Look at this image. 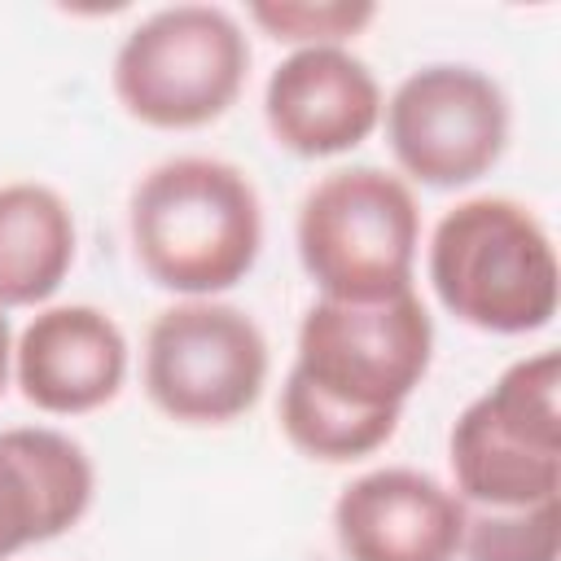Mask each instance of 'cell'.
Returning <instances> with one entry per match:
<instances>
[{
  "instance_id": "obj_1",
  "label": "cell",
  "mask_w": 561,
  "mask_h": 561,
  "mask_svg": "<svg viewBox=\"0 0 561 561\" xmlns=\"http://www.w3.org/2000/svg\"><path fill=\"white\" fill-rule=\"evenodd\" d=\"M140 272L180 298H215L250 276L263 250V206L250 175L224 158L180 153L140 175L127 206Z\"/></svg>"
},
{
  "instance_id": "obj_2",
  "label": "cell",
  "mask_w": 561,
  "mask_h": 561,
  "mask_svg": "<svg viewBox=\"0 0 561 561\" xmlns=\"http://www.w3.org/2000/svg\"><path fill=\"white\" fill-rule=\"evenodd\" d=\"M434 298L469 329L522 337L557 316L561 267L543 219L513 197H465L430 232Z\"/></svg>"
},
{
  "instance_id": "obj_3",
  "label": "cell",
  "mask_w": 561,
  "mask_h": 561,
  "mask_svg": "<svg viewBox=\"0 0 561 561\" xmlns=\"http://www.w3.org/2000/svg\"><path fill=\"white\" fill-rule=\"evenodd\" d=\"M294 245L320 298L381 302L412 289L421 210L403 175L368 162L337 167L307 188Z\"/></svg>"
},
{
  "instance_id": "obj_4",
  "label": "cell",
  "mask_w": 561,
  "mask_h": 561,
  "mask_svg": "<svg viewBox=\"0 0 561 561\" xmlns=\"http://www.w3.org/2000/svg\"><path fill=\"white\" fill-rule=\"evenodd\" d=\"M561 355L513 359L451 425V491L469 508H517L561 495Z\"/></svg>"
},
{
  "instance_id": "obj_5",
  "label": "cell",
  "mask_w": 561,
  "mask_h": 561,
  "mask_svg": "<svg viewBox=\"0 0 561 561\" xmlns=\"http://www.w3.org/2000/svg\"><path fill=\"white\" fill-rule=\"evenodd\" d=\"M250 39L219 4H167L140 18L114 53L118 105L158 131L215 123L245 83Z\"/></svg>"
},
{
  "instance_id": "obj_6",
  "label": "cell",
  "mask_w": 561,
  "mask_h": 561,
  "mask_svg": "<svg viewBox=\"0 0 561 561\" xmlns=\"http://www.w3.org/2000/svg\"><path fill=\"white\" fill-rule=\"evenodd\" d=\"M267 337L232 302L184 298L153 316L140 355L149 403L180 425H228L267 386Z\"/></svg>"
},
{
  "instance_id": "obj_7",
  "label": "cell",
  "mask_w": 561,
  "mask_h": 561,
  "mask_svg": "<svg viewBox=\"0 0 561 561\" xmlns=\"http://www.w3.org/2000/svg\"><path fill=\"white\" fill-rule=\"evenodd\" d=\"M434 359V320L416 289L381 302L316 298L298 324L294 373L359 412H399Z\"/></svg>"
},
{
  "instance_id": "obj_8",
  "label": "cell",
  "mask_w": 561,
  "mask_h": 561,
  "mask_svg": "<svg viewBox=\"0 0 561 561\" xmlns=\"http://www.w3.org/2000/svg\"><path fill=\"white\" fill-rule=\"evenodd\" d=\"M386 145L399 171L425 188H465L482 180L508 145L504 88L465 61H430L399 79L381 105Z\"/></svg>"
},
{
  "instance_id": "obj_9",
  "label": "cell",
  "mask_w": 561,
  "mask_h": 561,
  "mask_svg": "<svg viewBox=\"0 0 561 561\" xmlns=\"http://www.w3.org/2000/svg\"><path fill=\"white\" fill-rule=\"evenodd\" d=\"M381 88L351 48H294L263 83V123L294 158H337L381 123Z\"/></svg>"
},
{
  "instance_id": "obj_10",
  "label": "cell",
  "mask_w": 561,
  "mask_h": 561,
  "mask_svg": "<svg viewBox=\"0 0 561 561\" xmlns=\"http://www.w3.org/2000/svg\"><path fill=\"white\" fill-rule=\"evenodd\" d=\"M469 504L434 473L386 465L342 486L333 539L346 561H456Z\"/></svg>"
},
{
  "instance_id": "obj_11",
  "label": "cell",
  "mask_w": 561,
  "mask_h": 561,
  "mask_svg": "<svg viewBox=\"0 0 561 561\" xmlns=\"http://www.w3.org/2000/svg\"><path fill=\"white\" fill-rule=\"evenodd\" d=\"M127 381V337L92 302L39 307L13 337V386L48 416H83L118 399Z\"/></svg>"
},
{
  "instance_id": "obj_12",
  "label": "cell",
  "mask_w": 561,
  "mask_h": 561,
  "mask_svg": "<svg viewBox=\"0 0 561 561\" xmlns=\"http://www.w3.org/2000/svg\"><path fill=\"white\" fill-rule=\"evenodd\" d=\"M92 491L96 469L83 443L48 425L0 430V561L75 530Z\"/></svg>"
},
{
  "instance_id": "obj_13",
  "label": "cell",
  "mask_w": 561,
  "mask_h": 561,
  "mask_svg": "<svg viewBox=\"0 0 561 561\" xmlns=\"http://www.w3.org/2000/svg\"><path fill=\"white\" fill-rule=\"evenodd\" d=\"M75 215L35 180L0 184V311L44 307L75 267Z\"/></svg>"
},
{
  "instance_id": "obj_14",
  "label": "cell",
  "mask_w": 561,
  "mask_h": 561,
  "mask_svg": "<svg viewBox=\"0 0 561 561\" xmlns=\"http://www.w3.org/2000/svg\"><path fill=\"white\" fill-rule=\"evenodd\" d=\"M394 430H399V412L346 408V403L320 394L316 386H307L294 368L285 373V386H280V434L302 456L324 460V465L364 460L377 447H386L394 438Z\"/></svg>"
},
{
  "instance_id": "obj_15",
  "label": "cell",
  "mask_w": 561,
  "mask_h": 561,
  "mask_svg": "<svg viewBox=\"0 0 561 561\" xmlns=\"http://www.w3.org/2000/svg\"><path fill=\"white\" fill-rule=\"evenodd\" d=\"M561 557V495L517 508H469L460 561H557Z\"/></svg>"
},
{
  "instance_id": "obj_16",
  "label": "cell",
  "mask_w": 561,
  "mask_h": 561,
  "mask_svg": "<svg viewBox=\"0 0 561 561\" xmlns=\"http://www.w3.org/2000/svg\"><path fill=\"white\" fill-rule=\"evenodd\" d=\"M377 18V4L368 0H254L250 22H259L272 39L294 48H346L351 35H359Z\"/></svg>"
},
{
  "instance_id": "obj_17",
  "label": "cell",
  "mask_w": 561,
  "mask_h": 561,
  "mask_svg": "<svg viewBox=\"0 0 561 561\" xmlns=\"http://www.w3.org/2000/svg\"><path fill=\"white\" fill-rule=\"evenodd\" d=\"M9 381H13V329H9V316L0 311V394Z\"/></svg>"
}]
</instances>
